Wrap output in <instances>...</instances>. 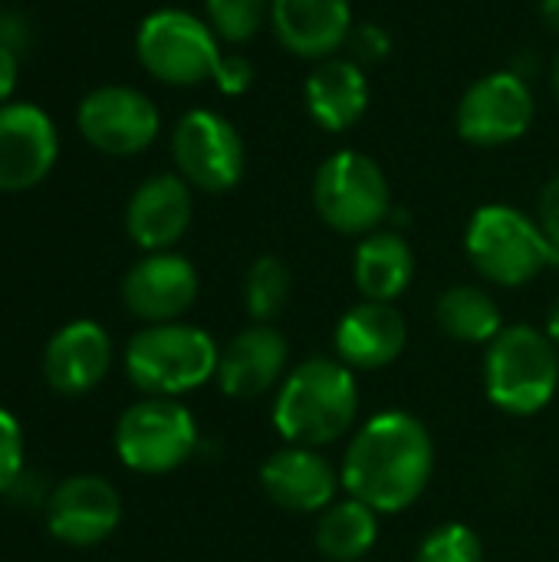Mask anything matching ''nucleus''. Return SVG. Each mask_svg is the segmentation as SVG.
I'll list each match as a JSON object with an SVG mask.
<instances>
[{
	"mask_svg": "<svg viewBox=\"0 0 559 562\" xmlns=\"http://www.w3.org/2000/svg\"><path fill=\"white\" fill-rule=\"evenodd\" d=\"M293 290L290 267L280 257H257L244 277V303L257 323H270L283 313Z\"/></svg>",
	"mask_w": 559,
	"mask_h": 562,
	"instance_id": "25",
	"label": "nucleus"
},
{
	"mask_svg": "<svg viewBox=\"0 0 559 562\" xmlns=\"http://www.w3.org/2000/svg\"><path fill=\"white\" fill-rule=\"evenodd\" d=\"M204 10L224 43H247L270 20V0H204Z\"/></svg>",
	"mask_w": 559,
	"mask_h": 562,
	"instance_id": "26",
	"label": "nucleus"
},
{
	"mask_svg": "<svg viewBox=\"0 0 559 562\" xmlns=\"http://www.w3.org/2000/svg\"><path fill=\"white\" fill-rule=\"evenodd\" d=\"M359 412L353 369L336 359H306L280 382L273 425L287 445L323 448L343 438Z\"/></svg>",
	"mask_w": 559,
	"mask_h": 562,
	"instance_id": "2",
	"label": "nucleus"
},
{
	"mask_svg": "<svg viewBox=\"0 0 559 562\" xmlns=\"http://www.w3.org/2000/svg\"><path fill=\"white\" fill-rule=\"evenodd\" d=\"M465 250L478 273L497 286L530 283L554 263V250L540 224L511 204H484L468 224Z\"/></svg>",
	"mask_w": 559,
	"mask_h": 562,
	"instance_id": "5",
	"label": "nucleus"
},
{
	"mask_svg": "<svg viewBox=\"0 0 559 562\" xmlns=\"http://www.w3.org/2000/svg\"><path fill=\"white\" fill-rule=\"evenodd\" d=\"M122 520V497L105 477L79 474L63 481L46 504V527L59 543L96 547L115 533Z\"/></svg>",
	"mask_w": 559,
	"mask_h": 562,
	"instance_id": "13",
	"label": "nucleus"
},
{
	"mask_svg": "<svg viewBox=\"0 0 559 562\" xmlns=\"http://www.w3.org/2000/svg\"><path fill=\"white\" fill-rule=\"evenodd\" d=\"M537 224L554 250V263H559V175L554 181H547V188L540 191V204H537Z\"/></svg>",
	"mask_w": 559,
	"mask_h": 562,
	"instance_id": "29",
	"label": "nucleus"
},
{
	"mask_svg": "<svg viewBox=\"0 0 559 562\" xmlns=\"http://www.w3.org/2000/svg\"><path fill=\"white\" fill-rule=\"evenodd\" d=\"M214 82H217V89L221 92H227V95H241V92H247L250 89V82H254V66H250V59L247 56H224L221 59V69H217V76H214Z\"/></svg>",
	"mask_w": 559,
	"mask_h": 562,
	"instance_id": "30",
	"label": "nucleus"
},
{
	"mask_svg": "<svg viewBox=\"0 0 559 562\" xmlns=\"http://www.w3.org/2000/svg\"><path fill=\"white\" fill-rule=\"evenodd\" d=\"M109 362H112V342L105 329L92 319H76L49 339L43 356V372L56 392L82 395L105 379Z\"/></svg>",
	"mask_w": 559,
	"mask_h": 562,
	"instance_id": "19",
	"label": "nucleus"
},
{
	"mask_svg": "<svg viewBox=\"0 0 559 562\" xmlns=\"http://www.w3.org/2000/svg\"><path fill=\"white\" fill-rule=\"evenodd\" d=\"M356 49H359V56H372V59H382L385 56V49H389V40H385V33L382 30H359L356 33Z\"/></svg>",
	"mask_w": 559,
	"mask_h": 562,
	"instance_id": "32",
	"label": "nucleus"
},
{
	"mask_svg": "<svg viewBox=\"0 0 559 562\" xmlns=\"http://www.w3.org/2000/svg\"><path fill=\"white\" fill-rule=\"evenodd\" d=\"M59 135L53 119L33 102L0 105V191H30L56 165Z\"/></svg>",
	"mask_w": 559,
	"mask_h": 562,
	"instance_id": "12",
	"label": "nucleus"
},
{
	"mask_svg": "<svg viewBox=\"0 0 559 562\" xmlns=\"http://www.w3.org/2000/svg\"><path fill=\"white\" fill-rule=\"evenodd\" d=\"M260 484L277 507L293 514H316L336 504V487L343 484V477H336L329 461L320 458L313 448L287 445L264 461Z\"/></svg>",
	"mask_w": 559,
	"mask_h": 562,
	"instance_id": "17",
	"label": "nucleus"
},
{
	"mask_svg": "<svg viewBox=\"0 0 559 562\" xmlns=\"http://www.w3.org/2000/svg\"><path fill=\"white\" fill-rule=\"evenodd\" d=\"M178 175L211 194L231 191L244 178V138L221 112L194 109L178 119L171 135Z\"/></svg>",
	"mask_w": 559,
	"mask_h": 562,
	"instance_id": "9",
	"label": "nucleus"
},
{
	"mask_svg": "<svg viewBox=\"0 0 559 562\" xmlns=\"http://www.w3.org/2000/svg\"><path fill=\"white\" fill-rule=\"evenodd\" d=\"M550 336H554V342L559 346V303L557 310H554V316H550Z\"/></svg>",
	"mask_w": 559,
	"mask_h": 562,
	"instance_id": "34",
	"label": "nucleus"
},
{
	"mask_svg": "<svg viewBox=\"0 0 559 562\" xmlns=\"http://www.w3.org/2000/svg\"><path fill=\"white\" fill-rule=\"evenodd\" d=\"M412 562H484V547L471 527L445 524L422 540Z\"/></svg>",
	"mask_w": 559,
	"mask_h": 562,
	"instance_id": "27",
	"label": "nucleus"
},
{
	"mask_svg": "<svg viewBox=\"0 0 559 562\" xmlns=\"http://www.w3.org/2000/svg\"><path fill=\"white\" fill-rule=\"evenodd\" d=\"M435 319L441 326V333H448L458 342L468 346H481V342H494L497 333L504 329L501 319V306L494 303L491 293H484L481 286H451L438 296L435 303Z\"/></svg>",
	"mask_w": 559,
	"mask_h": 562,
	"instance_id": "24",
	"label": "nucleus"
},
{
	"mask_svg": "<svg viewBox=\"0 0 559 562\" xmlns=\"http://www.w3.org/2000/svg\"><path fill=\"white\" fill-rule=\"evenodd\" d=\"M138 63L168 86H198L221 69V43L208 20L188 10H155L135 33Z\"/></svg>",
	"mask_w": 559,
	"mask_h": 562,
	"instance_id": "7",
	"label": "nucleus"
},
{
	"mask_svg": "<svg viewBox=\"0 0 559 562\" xmlns=\"http://www.w3.org/2000/svg\"><path fill=\"white\" fill-rule=\"evenodd\" d=\"M559 346L534 326H504L484 356L488 398L517 418L544 412L559 389Z\"/></svg>",
	"mask_w": 559,
	"mask_h": 562,
	"instance_id": "3",
	"label": "nucleus"
},
{
	"mask_svg": "<svg viewBox=\"0 0 559 562\" xmlns=\"http://www.w3.org/2000/svg\"><path fill=\"white\" fill-rule=\"evenodd\" d=\"M270 26L283 49L303 59H329L353 33L349 0H270Z\"/></svg>",
	"mask_w": 559,
	"mask_h": 562,
	"instance_id": "15",
	"label": "nucleus"
},
{
	"mask_svg": "<svg viewBox=\"0 0 559 562\" xmlns=\"http://www.w3.org/2000/svg\"><path fill=\"white\" fill-rule=\"evenodd\" d=\"M379 540V514L349 497L339 504H329L316 524V550L329 562L362 560Z\"/></svg>",
	"mask_w": 559,
	"mask_h": 562,
	"instance_id": "23",
	"label": "nucleus"
},
{
	"mask_svg": "<svg viewBox=\"0 0 559 562\" xmlns=\"http://www.w3.org/2000/svg\"><path fill=\"white\" fill-rule=\"evenodd\" d=\"M306 109L310 119L326 132L353 128L369 109V79L356 59L329 56L306 79Z\"/></svg>",
	"mask_w": 559,
	"mask_h": 562,
	"instance_id": "21",
	"label": "nucleus"
},
{
	"mask_svg": "<svg viewBox=\"0 0 559 562\" xmlns=\"http://www.w3.org/2000/svg\"><path fill=\"white\" fill-rule=\"evenodd\" d=\"M16 76H20V56H16V49L0 43V105L10 102V95L16 89Z\"/></svg>",
	"mask_w": 559,
	"mask_h": 562,
	"instance_id": "31",
	"label": "nucleus"
},
{
	"mask_svg": "<svg viewBox=\"0 0 559 562\" xmlns=\"http://www.w3.org/2000/svg\"><path fill=\"white\" fill-rule=\"evenodd\" d=\"M554 89H557V99H559V56H557V63H554Z\"/></svg>",
	"mask_w": 559,
	"mask_h": 562,
	"instance_id": "35",
	"label": "nucleus"
},
{
	"mask_svg": "<svg viewBox=\"0 0 559 562\" xmlns=\"http://www.w3.org/2000/svg\"><path fill=\"white\" fill-rule=\"evenodd\" d=\"M540 16L554 33H559V0H540Z\"/></svg>",
	"mask_w": 559,
	"mask_h": 562,
	"instance_id": "33",
	"label": "nucleus"
},
{
	"mask_svg": "<svg viewBox=\"0 0 559 562\" xmlns=\"http://www.w3.org/2000/svg\"><path fill=\"white\" fill-rule=\"evenodd\" d=\"M221 349L214 339L185 323H158L145 326L132 336L125 349V372L135 389L152 398H175L201 389L217 375Z\"/></svg>",
	"mask_w": 559,
	"mask_h": 562,
	"instance_id": "4",
	"label": "nucleus"
},
{
	"mask_svg": "<svg viewBox=\"0 0 559 562\" xmlns=\"http://www.w3.org/2000/svg\"><path fill=\"white\" fill-rule=\"evenodd\" d=\"M313 204L336 234L366 237L389 217L392 191L385 171L369 155L343 148L320 165L313 178Z\"/></svg>",
	"mask_w": 559,
	"mask_h": 562,
	"instance_id": "6",
	"label": "nucleus"
},
{
	"mask_svg": "<svg viewBox=\"0 0 559 562\" xmlns=\"http://www.w3.org/2000/svg\"><path fill=\"white\" fill-rule=\"evenodd\" d=\"M534 92L517 72H488L468 86L458 102V135L478 148H501L527 135L534 122Z\"/></svg>",
	"mask_w": 559,
	"mask_h": 562,
	"instance_id": "10",
	"label": "nucleus"
},
{
	"mask_svg": "<svg viewBox=\"0 0 559 562\" xmlns=\"http://www.w3.org/2000/svg\"><path fill=\"white\" fill-rule=\"evenodd\" d=\"M122 300L132 316L152 326L175 323L198 300V270L181 254H148L125 273Z\"/></svg>",
	"mask_w": 559,
	"mask_h": 562,
	"instance_id": "14",
	"label": "nucleus"
},
{
	"mask_svg": "<svg viewBox=\"0 0 559 562\" xmlns=\"http://www.w3.org/2000/svg\"><path fill=\"white\" fill-rule=\"evenodd\" d=\"M432 471L435 445L428 428L409 412H382L349 441L339 477L349 497L376 514H402L425 494Z\"/></svg>",
	"mask_w": 559,
	"mask_h": 562,
	"instance_id": "1",
	"label": "nucleus"
},
{
	"mask_svg": "<svg viewBox=\"0 0 559 562\" xmlns=\"http://www.w3.org/2000/svg\"><path fill=\"white\" fill-rule=\"evenodd\" d=\"M353 277H356L362 300L392 303L409 290L415 277V254L399 234H389V231L366 234L356 250Z\"/></svg>",
	"mask_w": 559,
	"mask_h": 562,
	"instance_id": "22",
	"label": "nucleus"
},
{
	"mask_svg": "<svg viewBox=\"0 0 559 562\" xmlns=\"http://www.w3.org/2000/svg\"><path fill=\"white\" fill-rule=\"evenodd\" d=\"M287 339L273 326L257 323L237 333L227 349H221L217 385L231 398H260L287 379Z\"/></svg>",
	"mask_w": 559,
	"mask_h": 562,
	"instance_id": "16",
	"label": "nucleus"
},
{
	"mask_svg": "<svg viewBox=\"0 0 559 562\" xmlns=\"http://www.w3.org/2000/svg\"><path fill=\"white\" fill-rule=\"evenodd\" d=\"M76 125L102 155L128 158L155 142L161 115L155 102L132 86H99L79 102Z\"/></svg>",
	"mask_w": 559,
	"mask_h": 562,
	"instance_id": "11",
	"label": "nucleus"
},
{
	"mask_svg": "<svg viewBox=\"0 0 559 562\" xmlns=\"http://www.w3.org/2000/svg\"><path fill=\"white\" fill-rule=\"evenodd\" d=\"M191 224V188L181 175H155L142 181L125 207L128 237L148 250L175 247Z\"/></svg>",
	"mask_w": 559,
	"mask_h": 562,
	"instance_id": "18",
	"label": "nucleus"
},
{
	"mask_svg": "<svg viewBox=\"0 0 559 562\" xmlns=\"http://www.w3.org/2000/svg\"><path fill=\"white\" fill-rule=\"evenodd\" d=\"M198 445L194 415L175 398H145L132 405L115 428V451L138 474H168L181 468Z\"/></svg>",
	"mask_w": 559,
	"mask_h": 562,
	"instance_id": "8",
	"label": "nucleus"
},
{
	"mask_svg": "<svg viewBox=\"0 0 559 562\" xmlns=\"http://www.w3.org/2000/svg\"><path fill=\"white\" fill-rule=\"evenodd\" d=\"M405 319L392 303L362 300L336 326V352L349 369H385L405 349Z\"/></svg>",
	"mask_w": 559,
	"mask_h": 562,
	"instance_id": "20",
	"label": "nucleus"
},
{
	"mask_svg": "<svg viewBox=\"0 0 559 562\" xmlns=\"http://www.w3.org/2000/svg\"><path fill=\"white\" fill-rule=\"evenodd\" d=\"M20 464H23V438H20V425L16 418L0 408V494L10 491L20 477Z\"/></svg>",
	"mask_w": 559,
	"mask_h": 562,
	"instance_id": "28",
	"label": "nucleus"
}]
</instances>
